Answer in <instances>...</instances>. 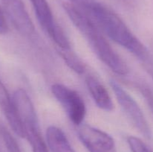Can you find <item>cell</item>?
Wrapping results in <instances>:
<instances>
[{
	"label": "cell",
	"instance_id": "1",
	"mask_svg": "<svg viewBox=\"0 0 153 152\" xmlns=\"http://www.w3.org/2000/svg\"><path fill=\"white\" fill-rule=\"evenodd\" d=\"M76 3L103 34L131 52L140 62L152 58L147 48L134 36L126 24L109 7L98 0H76Z\"/></svg>",
	"mask_w": 153,
	"mask_h": 152
},
{
	"label": "cell",
	"instance_id": "2",
	"mask_svg": "<svg viewBox=\"0 0 153 152\" xmlns=\"http://www.w3.org/2000/svg\"><path fill=\"white\" fill-rule=\"evenodd\" d=\"M63 7L73 25L83 35L102 62L116 74L120 75L128 74V66L114 50L92 19L79 6L73 3L66 2Z\"/></svg>",
	"mask_w": 153,
	"mask_h": 152
},
{
	"label": "cell",
	"instance_id": "3",
	"mask_svg": "<svg viewBox=\"0 0 153 152\" xmlns=\"http://www.w3.org/2000/svg\"><path fill=\"white\" fill-rule=\"evenodd\" d=\"M13 101L25 134L32 152H49L40 133L38 118L33 103L23 89H17L13 94Z\"/></svg>",
	"mask_w": 153,
	"mask_h": 152
},
{
	"label": "cell",
	"instance_id": "4",
	"mask_svg": "<svg viewBox=\"0 0 153 152\" xmlns=\"http://www.w3.org/2000/svg\"><path fill=\"white\" fill-rule=\"evenodd\" d=\"M110 83L118 103L131 124L145 137L148 139L152 138L151 128L138 104L120 83L114 80H111Z\"/></svg>",
	"mask_w": 153,
	"mask_h": 152
},
{
	"label": "cell",
	"instance_id": "5",
	"mask_svg": "<svg viewBox=\"0 0 153 152\" xmlns=\"http://www.w3.org/2000/svg\"><path fill=\"white\" fill-rule=\"evenodd\" d=\"M52 93L61 104L69 119L74 125L80 126L86 116V106L80 95L74 89L61 83H54Z\"/></svg>",
	"mask_w": 153,
	"mask_h": 152
},
{
	"label": "cell",
	"instance_id": "6",
	"mask_svg": "<svg viewBox=\"0 0 153 152\" xmlns=\"http://www.w3.org/2000/svg\"><path fill=\"white\" fill-rule=\"evenodd\" d=\"M37 20L48 34L57 47L61 49H70V43L64 30L57 23L53 13L46 0H30Z\"/></svg>",
	"mask_w": 153,
	"mask_h": 152
},
{
	"label": "cell",
	"instance_id": "7",
	"mask_svg": "<svg viewBox=\"0 0 153 152\" xmlns=\"http://www.w3.org/2000/svg\"><path fill=\"white\" fill-rule=\"evenodd\" d=\"M77 134L81 142L89 152H117L114 139L102 130L81 125Z\"/></svg>",
	"mask_w": 153,
	"mask_h": 152
},
{
	"label": "cell",
	"instance_id": "8",
	"mask_svg": "<svg viewBox=\"0 0 153 152\" xmlns=\"http://www.w3.org/2000/svg\"><path fill=\"white\" fill-rule=\"evenodd\" d=\"M3 10L16 31L25 37L34 34V25L21 0H1Z\"/></svg>",
	"mask_w": 153,
	"mask_h": 152
},
{
	"label": "cell",
	"instance_id": "9",
	"mask_svg": "<svg viewBox=\"0 0 153 152\" xmlns=\"http://www.w3.org/2000/svg\"><path fill=\"white\" fill-rule=\"evenodd\" d=\"M0 109L15 134L22 138H25L23 128L18 118L13 104V98L10 97L8 91L1 80H0Z\"/></svg>",
	"mask_w": 153,
	"mask_h": 152
},
{
	"label": "cell",
	"instance_id": "10",
	"mask_svg": "<svg viewBox=\"0 0 153 152\" xmlns=\"http://www.w3.org/2000/svg\"><path fill=\"white\" fill-rule=\"evenodd\" d=\"M86 85L97 107L105 111L113 110L114 104L109 92L105 86L97 77L93 75H88L86 77Z\"/></svg>",
	"mask_w": 153,
	"mask_h": 152
},
{
	"label": "cell",
	"instance_id": "11",
	"mask_svg": "<svg viewBox=\"0 0 153 152\" xmlns=\"http://www.w3.org/2000/svg\"><path fill=\"white\" fill-rule=\"evenodd\" d=\"M46 142L52 152H76L61 128L49 126L46 130Z\"/></svg>",
	"mask_w": 153,
	"mask_h": 152
},
{
	"label": "cell",
	"instance_id": "12",
	"mask_svg": "<svg viewBox=\"0 0 153 152\" xmlns=\"http://www.w3.org/2000/svg\"><path fill=\"white\" fill-rule=\"evenodd\" d=\"M62 59L67 66L73 71L78 74H83L85 72V66L82 61L77 57V55L70 49H60L58 50Z\"/></svg>",
	"mask_w": 153,
	"mask_h": 152
},
{
	"label": "cell",
	"instance_id": "13",
	"mask_svg": "<svg viewBox=\"0 0 153 152\" xmlns=\"http://www.w3.org/2000/svg\"><path fill=\"white\" fill-rule=\"evenodd\" d=\"M0 135L8 152H22L14 137L4 127L0 125Z\"/></svg>",
	"mask_w": 153,
	"mask_h": 152
},
{
	"label": "cell",
	"instance_id": "14",
	"mask_svg": "<svg viewBox=\"0 0 153 152\" xmlns=\"http://www.w3.org/2000/svg\"><path fill=\"white\" fill-rule=\"evenodd\" d=\"M127 142L132 152H152L144 142L135 137H128Z\"/></svg>",
	"mask_w": 153,
	"mask_h": 152
},
{
	"label": "cell",
	"instance_id": "15",
	"mask_svg": "<svg viewBox=\"0 0 153 152\" xmlns=\"http://www.w3.org/2000/svg\"><path fill=\"white\" fill-rule=\"evenodd\" d=\"M137 89L140 92L141 95L144 98L145 101L147 103L148 106L150 108L151 111L153 113V92L152 89L143 83H139L137 84Z\"/></svg>",
	"mask_w": 153,
	"mask_h": 152
},
{
	"label": "cell",
	"instance_id": "16",
	"mask_svg": "<svg viewBox=\"0 0 153 152\" xmlns=\"http://www.w3.org/2000/svg\"><path fill=\"white\" fill-rule=\"evenodd\" d=\"M7 22H6L5 17H4V13L0 7V34H4L7 32Z\"/></svg>",
	"mask_w": 153,
	"mask_h": 152
},
{
	"label": "cell",
	"instance_id": "17",
	"mask_svg": "<svg viewBox=\"0 0 153 152\" xmlns=\"http://www.w3.org/2000/svg\"><path fill=\"white\" fill-rule=\"evenodd\" d=\"M146 71L148 72V73L150 75L151 77H152V79H153V66L150 67V68H149L148 69H146Z\"/></svg>",
	"mask_w": 153,
	"mask_h": 152
},
{
	"label": "cell",
	"instance_id": "18",
	"mask_svg": "<svg viewBox=\"0 0 153 152\" xmlns=\"http://www.w3.org/2000/svg\"><path fill=\"white\" fill-rule=\"evenodd\" d=\"M70 1H72V2H75L76 1V0H70Z\"/></svg>",
	"mask_w": 153,
	"mask_h": 152
}]
</instances>
